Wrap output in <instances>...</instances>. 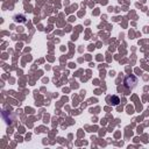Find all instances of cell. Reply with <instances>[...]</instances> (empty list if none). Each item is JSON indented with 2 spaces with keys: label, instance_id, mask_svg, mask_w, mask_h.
Segmentation results:
<instances>
[{
  "label": "cell",
  "instance_id": "obj_1",
  "mask_svg": "<svg viewBox=\"0 0 149 149\" xmlns=\"http://www.w3.org/2000/svg\"><path fill=\"white\" fill-rule=\"evenodd\" d=\"M136 84H137V78L134 74H127L123 78V85L128 90H133L136 86Z\"/></svg>",
  "mask_w": 149,
  "mask_h": 149
},
{
  "label": "cell",
  "instance_id": "obj_2",
  "mask_svg": "<svg viewBox=\"0 0 149 149\" xmlns=\"http://www.w3.org/2000/svg\"><path fill=\"white\" fill-rule=\"evenodd\" d=\"M109 101H111L112 105H114V106H116V105L120 104V99H119V97H116V95H112V97H109Z\"/></svg>",
  "mask_w": 149,
  "mask_h": 149
},
{
  "label": "cell",
  "instance_id": "obj_3",
  "mask_svg": "<svg viewBox=\"0 0 149 149\" xmlns=\"http://www.w3.org/2000/svg\"><path fill=\"white\" fill-rule=\"evenodd\" d=\"M14 21L15 22H26V17H24V15H15Z\"/></svg>",
  "mask_w": 149,
  "mask_h": 149
}]
</instances>
